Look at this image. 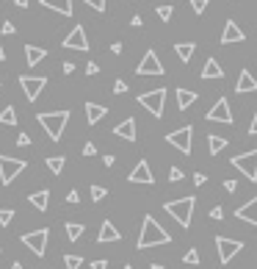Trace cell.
Returning <instances> with one entry per match:
<instances>
[{"mask_svg":"<svg viewBox=\"0 0 257 269\" xmlns=\"http://www.w3.org/2000/svg\"><path fill=\"white\" fill-rule=\"evenodd\" d=\"M31 142H33V139L28 136V133H20V136H17V144H20V147H28Z\"/></svg>","mask_w":257,"mask_h":269,"instance_id":"b9f144b4","label":"cell"},{"mask_svg":"<svg viewBox=\"0 0 257 269\" xmlns=\"http://www.w3.org/2000/svg\"><path fill=\"white\" fill-rule=\"evenodd\" d=\"M114 136L125 139V142H136V120H133V117H127V120H122L119 125L114 128Z\"/></svg>","mask_w":257,"mask_h":269,"instance_id":"9a60e30c","label":"cell"},{"mask_svg":"<svg viewBox=\"0 0 257 269\" xmlns=\"http://www.w3.org/2000/svg\"><path fill=\"white\" fill-rule=\"evenodd\" d=\"M216 250H219L221 264H230V261L243 250V242H238V239H227V236H216Z\"/></svg>","mask_w":257,"mask_h":269,"instance_id":"30bf717a","label":"cell"},{"mask_svg":"<svg viewBox=\"0 0 257 269\" xmlns=\"http://www.w3.org/2000/svg\"><path fill=\"white\" fill-rule=\"evenodd\" d=\"M224 147H227V139H224V136H213V133L208 136V150H210V156H219Z\"/></svg>","mask_w":257,"mask_h":269,"instance_id":"4316f807","label":"cell"},{"mask_svg":"<svg viewBox=\"0 0 257 269\" xmlns=\"http://www.w3.org/2000/svg\"><path fill=\"white\" fill-rule=\"evenodd\" d=\"M249 133H252V136H257V111H254V120H252V125H249Z\"/></svg>","mask_w":257,"mask_h":269,"instance_id":"f907efd6","label":"cell"},{"mask_svg":"<svg viewBox=\"0 0 257 269\" xmlns=\"http://www.w3.org/2000/svg\"><path fill=\"white\" fill-rule=\"evenodd\" d=\"M230 164L238 169V172L246 175V180H257V150H249V153H241V156H232Z\"/></svg>","mask_w":257,"mask_h":269,"instance_id":"8992f818","label":"cell"},{"mask_svg":"<svg viewBox=\"0 0 257 269\" xmlns=\"http://www.w3.org/2000/svg\"><path fill=\"white\" fill-rule=\"evenodd\" d=\"M83 156H97V147H94V142H86V144H83Z\"/></svg>","mask_w":257,"mask_h":269,"instance_id":"ee69618b","label":"cell"},{"mask_svg":"<svg viewBox=\"0 0 257 269\" xmlns=\"http://www.w3.org/2000/svg\"><path fill=\"white\" fill-rule=\"evenodd\" d=\"M114 161H116L114 156H105V159H102V164H105V167H114Z\"/></svg>","mask_w":257,"mask_h":269,"instance_id":"db71d44e","label":"cell"},{"mask_svg":"<svg viewBox=\"0 0 257 269\" xmlns=\"http://www.w3.org/2000/svg\"><path fill=\"white\" fill-rule=\"evenodd\" d=\"M61 45H64L67 50H83V53H86V50H89V39H86L83 25H75L72 31L67 33V39H64Z\"/></svg>","mask_w":257,"mask_h":269,"instance_id":"7c38bea8","label":"cell"},{"mask_svg":"<svg viewBox=\"0 0 257 269\" xmlns=\"http://www.w3.org/2000/svg\"><path fill=\"white\" fill-rule=\"evenodd\" d=\"M122 269H133V266H130V264H127V266H122Z\"/></svg>","mask_w":257,"mask_h":269,"instance_id":"91938a15","label":"cell"},{"mask_svg":"<svg viewBox=\"0 0 257 269\" xmlns=\"http://www.w3.org/2000/svg\"><path fill=\"white\" fill-rule=\"evenodd\" d=\"M149 269H163V266H161V264H152V266H149Z\"/></svg>","mask_w":257,"mask_h":269,"instance_id":"680465c9","label":"cell"},{"mask_svg":"<svg viewBox=\"0 0 257 269\" xmlns=\"http://www.w3.org/2000/svg\"><path fill=\"white\" fill-rule=\"evenodd\" d=\"M64 72L72 75V72H75V64H72V61H64Z\"/></svg>","mask_w":257,"mask_h":269,"instance_id":"681fc988","label":"cell"},{"mask_svg":"<svg viewBox=\"0 0 257 269\" xmlns=\"http://www.w3.org/2000/svg\"><path fill=\"white\" fill-rule=\"evenodd\" d=\"M0 61H6V50H3V45H0Z\"/></svg>","mask_w":257,"mask_h":269,"instance_id":"9f6ffc18","label":"cell"},{"mask_svg":"<svg viewBox=\"0 0 257 269\" xmlns=\"http://www.w3.org/2000/svg\"><path fill=\"white\" fill-rule=\"evenodd\" d=\"M36 120H39V125L44 128V133L50 136V142H61L64 128H67V122H69V111H44Z\"/></svg>","mask_w":257,"mask_h":269,"instance_id":"3957f363","label":"cell"},{"mask_svg":"<svg viewBox=\"0 0 257 269\" xmlns=\"http://www.w3.org/2000/svg\"><path fill=\"white\" fill-rule=\"evenodd\" d=\"M114 92H116V95H125V92H127V84H125V81H114Z\"/></svg>","mask_w":257,"mask_h":269,"instance_id":"ab89813d","label":"cell"},{"mask_svg":"<svg viewBox=\"0 0 257 269\" xmlns=\"http://www.w3.org/2000/svg\"><path fill=\"white\" fill-rule=\"evenodd\" d=\"M172 242V236H169V230H163L161 225H158L155 216H144L141 222V233H138V250H149V247H158V244H169Z\"/></svg>","mask_w":257,"mask_h":269,"instance_id":"6da1fadb","label":"cell"},{"mask_svg":"<svg viewBox=\"0 0 257 269\" xmlns=\"http://www.w3.org/2000/svg\"><path fill=\"white\" fill-rule=\"evenodd\" d=\"M210 0H191V9H194V14H205Z\"/></svg>","mask_w":257,"mask_h":269,"instance_id":"8d00e7d4","label":"cell"},{"mask_svg":"<svg viewBox=\"0 0 257 269\" xmlns=\"http://www.w3.org/2000/svg\"><path fill=\"white\" fill-rule=\"evenodd\" d=\"M0 33H6V36H11V33H17L14 22H3V28H0Z\"/></svg>","mask_w":257,"mask_h":269,"instance_id":"60d3db41","label":"cell"},{"mask_svg":"<svg viewBox=\"0 0 257 269\" xmlns=\"http://www.w3.org/2000/svg\"><path fill=\"white\" fill-rule=\"evenodd\" d=\"M105 114H108V108L100 106V103H86V120H89V125H97Z\"/></svg>","mask_w":257,"mask_h":269,"instance_id":"cb8c5ba5","label":"cell"},{"mask_svg":"<svg viewBox=\"0 0 257 269\" xmlns=\"http://www.w3.org/2000/svg\"><path fill=\"white\" fill-rule=\"evenodd\" d=\"M86 6H91L94 11H105V0H83Z\"/></svg>","mask_w":257,"mask_h":269,"instance_id":"f35d334b","label":"cell"},{"mask_svg":"<svg viewBox=\"0 0 257 269\" xmlns=\"http://www.w3.org/2000/svg\"><path fill=\"white\" fill-rule=\"evenodd\" d=\"M174 53H177V58L183 64H188L191 58H194V53H196V45L194 42H177L174 45Z\"/></svg>","mask_w":257,"mask_h":269,"instance_id":"d4e9b609","label":"cell"},{"mask_svg":"<svg viewBox=\"0 0 257 269\" xmlns=\"http://www.w3.org/2000/svg\"><path fill=\"white\" fill-rule=\"evenodd\" d=\"M39 3H42L44 9H50V11H58V14H64V17H72V0H39Z\"/></svg>","mask_w":257,"mask_h":269,"instance_id":"44dd1931","label":"cell"},{"mask_svg":"<svg viewBox=\"0 0 257 269\" xmlns=\"http://www.w3.org/2000/svg\"><path fill=\"white\" fill-rule=\"evenodd\" d=\"M47 239H50V230L47 227H39V230H28L20 236V242L25 244L28 250H31L33 255H39L42 258L44 253H47Z\"/></svg>","mask_w":257,"mask_h":269,"instance_id":"277c9868","label":"cell"},{"mask_svg":"<svg viewBox=\"0 0 257 269\" xmlns=\"http://www.w3.org/2000/svg\"><path fill=\"white\" fill-rule=\"evenodd\" d=\"M210 219L221 222V219H224V208H221V206H213V208H210Z\"/></svg>","mask_w":257,"mask_h":269,"instance_id":"74e56055","label":"cell"},{"mask_svg":"<svg viewBox=\"0 0 257 269\" xmlns=\"http://www.w3.org/2000/svg\"><path fill=\"white\" fill-rule=\"evenodd\" d=\"M0 253H3V250H0Z\"/></svg>","mask_w":257,"mask_h":269,"instance_id":"94428289","label":"cell"},{"mask_svg":"<svg viewBox=\"0 0 257 269\" xmlns=\"http://www.w3.org/2000/svg\"><path fill=\"white\" fill-rule=\"evenodd\" d=\"M97 72H100V67H97L94 61H89V64H86V75H97Z\"/></svg>","mask_w":257,"mask_h":269,"instance_id":"f6af8a7d","label":"cell"},{"mask_svg":"<svg viewBox=\"0 0 257 269\" xmlns=\"http://www.w3.org/2000/svg\"><path fill=\"white\" fill-rule=\"evenodd\" d=\"M238 219H243V222H249V225H254L257 227V197H252V200L246 203V206H241L235 211Z\"/></svg>","mask_w":257,"mask_h":269,"instance_id":"d6986e66","label":"cell"},{"mask_svg":"<svg viewBox=\"0 0 257 269\" xmlns=\"http://www.w3.org/2000/svg\"><path fill=\"white\" fill-rule=\"evenodd\" d=\"M17 6H20V9H28V0H14Z\"/></svg>","mask_w":257,"mask_h":269,"instance_id":"11a10c76","label":"cell"},{"mask_svg":"<svg viewBox=\"0 0 257 269\" xmlns=\"http://www.w3.org/2000/svg\"><path fill=\"white\" fill-rule=\"evenodd\" d=\"M91 269H108V261L100 258V261H91Z\"/></svg>","mask_w":257,"mask_h":269,"instance_id":"7dc6e473","label":"cell"},{"mask_svg":"<svg viewBox=\"0 0 257 269\" xmlns=\"http://www.w3.org/2000/svg\"><path fill=\"white\" fill-rule=\"evenodd\" d=\"M163 103H166V89H152V92H144L138 95V106H144L152 117H163Z\"/></svg>","mask_w":257,"mask_h":269,"instance_id":"52a82bcc","label":"cell"},{"mask_svg":"<svg viewBox=\"0 0 257 269\" xmlns=\"http://www.w3.org/2000/svg\"><path fill=\"white\" fill-rule=\"evenodd\" d=\"M235 92L238 95H246V92H257V78L249 69H241V75H238V84H235Z\"/></svg>","mask_w":257,"mask_h":269,"instance_id":"e0dca14e","label":"cell"},{"mask_svg":"<svg viewBox=\"0 0 257 269\" xmlns=\"http://www.w3.org/2000/svg\"><path fill=\"white\" fill-rule=\"evenodd\" d=\"M28 164L22 161V159H11V156H3L0 153V180H3V186H9V183H14V178L25 169Z\"/></svg>","mask_w":257,"mask_h":269,"instance_id":"9c48e42d","label":"cell"},{"mask_svg":"<svg viewBox=\"0 0 257 269\" xmlns=\"http://www.w3.org/2000/svg\"><path fill=\"white\" fill-rule=\"evenodd\" d=\"M130 25H133V28H141V25H144V20L136 14V17H133V20H130Z\"/></svg>","mask_w":257,"mask_h":269,"instance_id":"816d5d0a","label":"cell"},{"mask_svg":"<svg viewBox=\"0 0 257 269\" xmlns=\"http://www.w3.org/2000/svg\"><path fill=\"white\" fill-rule=\"evenodd\" d=\"M44 164H47V169H50L53 175H61V172H64V164H67V159H64V156H50V159L44 161Z\"/></svg>","mask_w":257,"mask_h":269,"instance_id":"f1b7e54d","label":"cell"},{"mask_svg":"<svg viewBox=\"0 0 257 269\" xmlns=\"http://www.w3.org/2000/svg\"><path fill=\"white\" fill-rule=\"evenodd\" d=\"M166 142L172 144L174 150H180L183 156H191V144H194V128L191 125H183L177 131L166 133Z\"/></svg>","mask_w":257,"mask_h":269,"instance_id":"5b68a950","label":"cell"},{"mask_svg":"<svg viewBox=\"0 0 257 269\" xmlns=\"http://www.w3.org/2000/svg\"><path fill=\"white\" fill-rule=\"evenodd\" d=\"M243 39H246V33H243L241 28L235 25V20H227V25H224V33H221V45L243 42Z\"/></svg>","mask_w":257,"mask_h":269,"instance_id":"2e32d148","label":"cell"},{"mask_svg":"<svg viewBox=\"0 0 257 269\" xmlns=\"http://www.w3.org/2000/svg\"><path fill=\"white\" fill-rule=\"evenodd\" d=\"M119 239H122V233L114 227V222L105 219L102 225H100V233H97V242H100V244H108V242H119Z\"/></svg>","mask_w":257,"mask_h":269,"instance_id":"ac0fdd59","label":"cell"},{"mask_svg":"<svg viewBox=\"0 0 257 269\" xmlns=\"http://www.w3.org/2000/svg\"><path fill=\"white\" fill-rule=\"evenodd\" d=\"M11 219H14V208H0V225H11Z\"/></svg>","mask_w":257,"mask_h":269,"instance_id":"836d02e7","label":"cell"},{"mask_svg":"<svg viewBox=\"0 0 257 269\" xmlns=\"http://www.w3.org/2000/svg\"><path fill=\"white\" fill-rule=\"evenodd\" d=\"M224 191L235 195V191H238V180H224Z\"/></svg>","mask_w":257,"mask_h":269,"instance_id":"7bdbcfd3","label":"cell"},{"mask_svg":"<svg viewBox=\"0 0 257 269\" xmlns=\"http://www.w3.org/2000/svg\"><path fill=\"white\" fill-rule=\"evenodd\" d=\"M11 269H25V266H22V264H11Z\"/></svg>","mask_w":257,"mask_h":269,"instance_id":"6f0895ef","label":"cell"},{"mask_svg":"<svg viewBox=\"0 0 257 269\" xmlns=\"http://www.w3.org/2000/svg\"><path fill=\"white\" fill-rule=\"evenodd\" d=\"M64 266H67V269H80V266H83V258L75 255V253H67V255H64Z\"/></svg>","mask_w":257,"mask_h":269,"instance_id":"4dcf8cb0","label":"cell"},{"mask_svg":"<svg viewBox=\"0 0 257 269\" xmlns=\"http://www.w3.org/2000/svg\"><path fill=\"white\" fill-rule=\"evenodd\" d=\"M205 180H208V178H205L202 172H196V175H194V183H196V186H205Z\"/></svg>","mask_w":257,"mask_h":269,"instance_id":"c3c4849f","label":"cell"},{"mask_svg":"<svg viewBox=\"0 0 257 269\" xmlns=\"http://www.w3.org/2000/svg\"><path fill=\"white\" fill-rule=\"evenodd\" d=\"M28 203H31L36 211H47V206H50V191H47V189L33 191V195H28Z\"/></svg>","mask_w":257,"mask_h":269,"instance_id":"603a6c76","label":"cell"},{"mask_svg":"<svg viewBox=\"0 0 257 269\" xmlns=\"http://www.w3.org/2000/svg\"><path fill=\"white\" fill-rule=\"evenodd\" d=\"M0 125H17V111L14 106H6L0 111Z\"/></svg>","mask_w":257,"mask_h":269,"instance_id":"f546056e","label":"cell"},{"mask_svg":"<svg viewBox=\"0 0 257 269\" xmlns=\"http://www.w3.org/2000/svg\"><path fill=\"white\" fill-rule=\"evenodd\" d=\"M208 120L210 122H224V125H232V111H230V100H227V97H219V100H216V106L208 111Z\"/></svg>","mask_w":257,"mask_h":269,"instance_id":"8fae6325","label":"cell"},{"mask_svg":"<svg viewBox=\"0 0 257 269\" xmlns=\"http://www.w3.org/2000/svg\"><path fill=\"white\" fill-rule=\"evenodd\" d=\"M111 53L119 56V53H122V42H114V45H111Z\"/></svg>","mask_w":257,"mask_h":269,"instance_id":"f5cc1de1","label":"cell"},{"mask_svg":"<svg viewBox=\"0 0 257 269\" xmlns=\"http://www.w3.org/2000/svg\"><path fill=\"white\" fill-rule=\"evenodd\" d=\"M183 264H188V266H196V264H199V250H194V247H191L188 253L183 255Z\"/></svg>","mask_w":257,"mask_h":269,"instance_id":"1f68e13d","label":"cell"},{"mask_svg":"<svg viewBox=\"0 0 257 269\" xmlns=\"http://www.w3.org/2000/svg\"><path fill=\"white\" fill-rule=\"evenodd\" d=\"M20 86H22V92H25V100L36 103L39 95H42V89L47 86V78H44V75H20Z\"/></svg>","mask_w":257,"mask_h":269,"instance_id":"ba28073f","label":"cell"},{"mask_svg":"<svg viewBox=\"0 0 257 269\" xmlns=\"http://www.w3.org/2000/svg\"><path fill=\"white\" fill-rule=\"evenodd\" d=\"M105 195H108V191H105V186H91V200H94V203L105 200Z\"/></svg>","mask_w":257,"mask_h":269,"instance_id":"d590c367","label":"cell"},{"mask_svg":"<svg viewBox=\"0 0 257 269\" xmlns=\"http://www.w3.org/2000/svg\"><path fill=\"white\" fill-rule=\"evenodd\" d=\"M67 203H72V206H75V203H80V195H78V191H69V195H67Z\"/></svg>","mask_w":257,"mask_h":269,"instance_id":"bcb514c9","label":"cell"},{"mask_svg":"<svg viewBox=\"0 0 257 269\" xmlns=\"http://www.w3.org/2000/svg\"><path fill=\"white\" fill-rule=\"evenodd\" d=\"M174 14V6H158V17H161L163 22H169Z\"/></svg>","mask_w":257,"mask_h":269,"instance_id":"d6a6232c","label":"cell"},{"mask_svg":"<svg viewBox=\"0 0 257 269\" xmlns=\"http://www.w3.org/2000/svg\"><path fill=\"white\" fill-rule=\"evenodd\" d=\"M196 92H191V89H177V108L180 111H185V108H191L196 103Z\"/></svg>","mask_w":257,"mask_h":269,"instance_id":"484cf974","label":"cell"},{"mask_svg":"<svg viewBox=\"0 0 257 269\" xmlns=\"http://www.w3.org/2000/svg\"><path fill=\"white\" fill-rule=\"evenodd\" d=\"M202 78H205V81L224 78V69H221V64L216 61V58H208V61H205V67H202Z\"/></svg>","mask_w":257,"mask_h":269,"instance_id":"7402d4cb","label":"cell"},{"mask_svg":"<svg viewBox=\"0 0 257 269\" xmlns=\"http://www.w3.org/2000/svg\"><path fill=\"white\" fill-rule=\"evenodd\" d=\"M183 178H185V172H183L180 167H172V169H169V180H172V183H180Z\"/></svg>","mask_w":257,"mask_h":269,"instance_id":"e575fe53","label":"cell"},{"mask_svg":"<svg viewBox=\"0 0 257 269\" xmlns=\"http://www.w3.org/2000/svg\"><path fill=\"white\" fill-rule=\"evenodd\" d=\"M194 208H196V197L188 195V197H180V200H169L163 203V211L169 216H174L180 227H191V219H194Z\"/></svg>","mask_w":257,"mask_h":269,"instance_id":"7a4b0ae2","label":"cell"},{"mask_svg":"<svg viewBox=\"0 0 257 269\" xmlns=\"http://www.w3.org/2000/svg\"><path fill=\"white\" fill-rule=\"evenodd\" d=\"M127 180H130V183H144V186H152L155 183V175H152V169H149L147 159H141L136 167H133V172L127 175Z\"/></svg>","mask_w":257,"mask_h":269,"instance_id":"5bb4252c","label":"cell"},{"mask_svg":"<svg viewBox=\"0 0 257 269\" xmlns=\"http://www.w3.org/2000/svg\"><path fill=\"white\" fill-rule=\"evenodd\" d=\"M47 58V50L44 48H36V45H25V64L28 67H36Z\"/></svg>","mask_w":257,"mask_h":269,"instance_id":"ffe728a7","label":"cell"},{"mask_svg":"<svg viewBox=\"0 0 257 269\" xmlns=\"http://www.w3.org/2000/svg\"><path fill=\"white\" fill-rule=\"evenodd\" d=\"M64 230H67V239H69V242H78V239L83 236L86 227L80 225V222H67V225H64Z\"/></svg>","mask_w":257,"mask_h":269,"instance_id":"83f0119b","label":"cell"},{"mask_svg":"<svg viewBox=\"0 0 257 269\" xmlns=\"http://www.w3.org/2000/svg\"><path fill=\"white\" fill-rule=\"evenodd\" d=\"M136 72L138 75H163V64H161V58H158L155 50H147L141 58V64L136 67Z\"/></svg>","mask_w":257,"mask_h":269,"instance_id":"4fadbf2b","label":"cell"}]
</instances>
